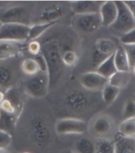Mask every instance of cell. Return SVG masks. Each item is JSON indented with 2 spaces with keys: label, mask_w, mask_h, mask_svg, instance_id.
<instances>
[{
  "label": "cell",
  "mask_w": 135,
  "mask_h": 153,
  "mask_svg": "<svg viewBox=\"0 0 135 153\" xmlns=\"http://www.w3.org/2000/svg\"><path fill=\"white\" fill-rule=\"evenodd\" d=\"M55 131L59 135L83 134L88 129L86 122L74 117L58 119L55 123Z\"/></svg>",
  "instance_id": "obj_6"
},
{
  "label": "cell",
  "mask_w": 135,
  "mask_h": 153,
  "mask_svg": "<svg viewBox=\"0 0 135 153\" xmlns=\"http://www.w3.org/2000/svg\"><path fill=\"white\" fill-rule=\"evenodd\" d=\"M123 120L130 118H135V101L129 99L126 102L123 112Z\"/></svg>",
  "instance_id": "obj_30"
},
{
  "label": "cell",
  "mask_w": 135,
  "mask_h": 153,
  "mask_svg": "<svg viewBox=\"0 0 135 153\" xmlns=\"http://www.w3.org/2000/svg\"><path fill=\"white\" fill-rule=\"evenodd\" d=\"M114 153H135V139L124 137L121 135L115 137Z\"/></svg>",
  "instance_id": "obj_16"
},
{
  "label": "cell",
  "mask_w": 135,
  "mask_h": 153,
  "mask_svg": "<svg viewBox=\"0 0 135 153\" xmlns=\"http://www.w3.org/2000/svg\"><path fill=\"white\" fill-rule=\"evenodd\" d=\"M22 46L23 43L0 41V59L14 57L22 50Z\"/></svg>",
  "instance_id": "obj_15"
},
{
  "label": "cell",
  "mask_w": 135,
  "mask_h": 153,
  "mask_svg": "<svg viewBox=\"0 0 135 153\" xmlns=\"http://www.w3.org/2000/svg\"><path fill=\"white\" fill-rule=\"evenodd\" d=\"M28 12L25 7H11L0 11V22L4 23H21L26 24L24 22L27 19Z\"/></svg>",
  "instance_id": "obj_12"
},
{
  "label": "cell",
  "mask_w": 135,
  "mask_h": 153,
  "mask_svg": "<svg viewBox=\"0 0 135 153\" xmlns=\"http://www.w3.org/2000/svg\"><path fill=\"white\" fill-rule=\"evenodd\" d=\"M23 73L28 76H33L40 72L39 65L34 58H26L22 61L21 65Z\"/></svg>",
  "instance_id": "obj_24"
},
{
  "label": "cell",
  "mask_w": 135,
  "mask_h": 153,
  "mask_svg": "<svg viewBox=\"0 0 135 153\" xmlns=\"http://www.w3.org/2000/svg\"><path fill=\"white\" fill-rule=\"evenodd\" d=\"M115 3L118 7V15L116 20L111 27L124 35L135 28V21L124 1H115Z\"/></svg>",
  "instance_id": "obj_4"
},
{
  "label": "cell",
  "mask_w": 135,
  "mask_h": 153,
  "mask_svg": "<svg viewBox=\"0 0 135 153\" xmlns=\"http://www.w3.org/2000/svg\"><path fill=\"white\" fill-rule=\"evenodd\" d=\"M80 83L85 89L89 91H102L108 84V79L101 76L97 71H92L83 73L80 76Z\"/></svg>",
  "instance_id": "obj_9"
},
{
  "label": "cell",
  "mask_w": 135,
  "mask_h": 153,
  "mask_svg": "<svg viewBox=\"0 0 135 153\" xmlns=\"http://www.w3.org/2000/svg\"><path fill=\"white\" fill-rule=\"evenodd\" d=\"M119 134L135 139V118L126 119L122 121L119 126Z\"/></svg>",
  "instance_id": "obj_22"
},
{
  "label": "cell",
  "mask_w": 135,
  "mask_h": 153,
  "mask_svg": "<svg viewBox=\"0 0 135 153\" xmlns=\"http://www.w3.org/2000/svg\"><path fill=\"white\" fill-rule=\"evenodd\" d=\"M12 143L11 134L0 129V150H6Z\"/></svg>",
  "instance_id": "obj_31"
},
{
  "label": "cell",
  "mask_w": 135,
  "mask_h": 153,
  "mask_svg": "<svg viewBox=\"0 0 135 153\" xmlns=\"http://www.w3.org/2000/svg\"><path fill=\"white\" fill-rule=\"evenodd\" d=\"M74 21L78 30L85 33H92L102 26L100 13L77 15Z\"/></svg>",
  "instance_id": "obj_10"
},
{
  "label": "cell",
  "mask_w": 135,
  "mask_h": 153,
  "mask_svg": "<svg viewBox=\"0 0 135 153\" xmlns=\"http://www.w3.org/2000/svg\"><path fill=\"white\" fill-rule=\"evenodd\" d=\"M63 15V10L59 5H51L41 12L40 20L44 23H55Z\"/></svg>",
  "instance_id": "obj_17"
},
{
  "label": "cell",
  "mask_w": 135,
  "mask_h": 153,
  "mask_svg": "<svg viewBox=\"0 0 135 153\" xmlns=\"http://www.w3.org/2000/svg\"><path fill=\"white\" fill-rule=\"evenodd\" d=\"M124 2L126 3L129 10H131V14L133 15L134 19L135 21V1H124Z\"/></svg>",
  "instance_id": "obj_37"
},
{
  "label": "cell",
  "mask_w": 135,
  "mask_h": 153,
  "mask_svg": "<svg viewBox=\"0 0 135 153\" xmlns=\"http://www.w3.org/2000/svg\"><path fill=\"white\" fill-rule=\"evenodd\" d=\"M50 87L49 78L47 72H39L32 76L25 82V90L30 96L35 98H42L48 94Z\"/></svg>",
  "instance_id": "obj_5"
},
{
  "label": "cell",
  "mask_w": 135,
  "mask_h": 153,
  "mask_svg": "<svg viewBox=\"0 0 135 153\" xmlns=\"http://www.w3.org/2000/svg\"><path fill=\"white\" fill-rule=\"evenodd\" d=\"M62 153H73V152H62Z\"/></svg>",
  "instance_id": "obj_42"
},
{
  "label": "cell",
  "mask_w": 135,
  "mask_h": 153,
  "mask_svg": "<svg viewBox=\"0 0 135 153\" xmlns=\"http://www.w3.org/2000/svg\"><path fill=\"white\" fill-rule=\"evenodd\" d=\"M4 99H5L4 94H3V93H2V92L0 91V104H1V102H2V101L4 100Z\"/></svg>",
  "instance_id": "obj_38"
},
{
  "label": "cell",
  "mask_w": 135,
  "mask_h": 153,
  "mask_svg": "<svg viewBox=\"0 0 135 153\" xmlns=\"http://www.w3.org/2000/svg\"><path fill=\"white\" fill-rule=\"evenodd\" d=\"M28 49L31 54L34 56H37L41 52V45L37 41H30V43L28 45Z\"/></svg>",
  "instance_id": "obj_35"
},
{
  "label": "cell",
  "mask_w": 135,
  "mask_h": 153,
  "mask_svg": "<svg viewBox=\"0 0 135 153\" xmlns=\"http://www.w3.org/2000/svg\"><path fill=\"white\" fill-rule=\"evenodd\" d=\"M114 64L118 71H131L129 59L123 46L119 47L114 53Z\"/></svg>",
  "instance_id": "obj_18"
},
{
  "label": "cell",
  "mask_w": 135,
  "mask_h": 153,
  "mask_svg": "<svg viewBox=\"0 0 135 153\" xmlns=\"http://www.w3.org/2000/svg\"><path fill=\"white\" fill-rule=\"evenodd\" d=\"M116 44L111 39L101 38L96 41L92 49L91 64L96 69L106 59L113 55L117 50Z\"/></svg>",
  "instance_id": "obj_3"
},
{
  "label": "cell",
  "mask_w": 135,
  "mask_h": 153,
  "mask_svg": "<svg viewBox=\"0 0 135 153\" xmlns=\"http://www.w3.org/2000/svg\"><path fill=\"white\" fill-rule=\"evenodd\" d=\"M23 153H30V152H23Z\"/></svg>",
  "instance_id": "obj_43"
},
{
  "label": "cell",
  "mask_w": 135,
  "mask_h": 153,
  "mask_svg": "<svg viewBox=\"0 0 135 153\" xmlns=\"http://www.w3.org/2000/svg\"><path fill=\"white\" fill-rule=\"evenodd\" d=\"M0 153H7L5 150H0Z\"/></svg>",
  "instance_id": "obj_39"
},
{
  "label": "cell",
  "mask_w": 135,
  "mask_h": 153,
  "mask_svg": "<svg viewBox=\"0 0 135 153\" xmlns=\"http://www.w3.org/2000/svg\"><path fill=\"white\" fill-rule=\"evenodd\" d=\"M96 71L108 79H109L114 73H116L118 71L114 64V54L109 56L108 59H106L102 64H100V66L96 69Z\"/></svg>",
  "instance_id": "obj_21"
},
{
  "label": "cell",
  "mask_w": 135,
  "mask_h": 153,
  "mask_svg": "<svg viewBox=\"0 0 135 153\" xmlns=\"http://www.w3.org/2000/svg\"><path fill=\"white\" fill-rule=\"evenodd\" d=\"M73 153H96V144L87 137L78 140L73 145Z\"/></svg>",
  "instance_id": "obj_19"
},
{
  "label": "cell",
  "mask_w": 135,
  "mask_h": 153,
  "mask_svg": "<svg viewBox=\"0 0 135 153\" xmlns=\"http://www.w3.org/2000/svg\"><path fill=\"white\" fill-rule=\"evenodd\" d=\"M15 116L16 115L9 114L0 110V129L10 133L16 121Z\"/></svg>",
  "instance_id": "obj_26"
},
{
  "label": "cell",
  "mask_w": 135,
  "mask_h": 153,
  "mask_svg": "<svg viewBox=\"0 0 135 153\" xmlns=\"http://www.w3.org/2000/svg\"><path fill=\"white\" fill-rule=\"evenodd\" d=\"M132 70H133V71H134V74H135V67H134V68L133 69H132Z\"/></svg>",
  "instance_id": "obj_40"
},
{
  "label": "cell",
  "mask_w": 135,
  "mask_h": 153,
  "mask_svg": "<svg viewBox=\"0 0 135 153\" xmlns=\"http://www.w3.org/2000/svg\"><path fill=\"white\" fill-rule=\"evenodd\" d=\"M131 79V71H117L108 79V84L121 89L126 87Z\"/></svg>",
  "instance_id": "obj_20"
},
{
  "label": "cell",
  "mask_w": 135,
  "mask_h": 153,
  "mask_svg": "<svg viewBox=\"0 0 135 153\" xmlns=\"http://www.w3.org/2000/svg\"><path fill=\"white\" fill-rule=\"evenodd\" d=\"M114 124L110 117L101 115L94 119L91 126V133L98 139H109L112 134Z\"/></svg>",
  "instance_id": "obj_8"
},
{
  "label": "cell",
  "mask_w": 135,
  "mask_h": 153,
  "mask_svg": "<svg viewBox=\"0 0 135 153\" xmlns=\"http://www.w3.org/2000/svg\"><path fill=\"white\" fill-rule=\"evenodd\" d=\"M62 59L65 66L73 67L78 64V56L74 51L68 49L62 53Z\"/></svg>",
  "instance_id": "obj_29"
},
{
  "label": "cell",
  "mask_w": 135,
  "mask_h": 153,
  "mask_svg": "<svg viewBox=\"0 0 135 153\" xmlns=\"http://www.w3.org/2000/svg\"><path fill=\"white\" fill-rule=\"evenodd\" d=\"M126 50L129 59V64L131 66V69L134 68L135 67V45H123Z\"/></svg>",
  "instance_id": "obj_33"
},
{
  "label": "cell",
  "mask_w": 135,
  "mask_h": 153,
  "mask_svg": "<svg viewBox=\"0 0 135 153\" xmlns=\"http://www.w3.org/2000/svg\"><path fill=\"white\" fill-rule=\"evenodd\" d=\"M120 92V89L108 84L102 91V98L107 105H112L116 100Z\"/></svg>",
  "instance_id": "obj_25"
},
{
  "label": "cell",
  "mask_w": 135,
  "mask_h": 153,
  "mask_svg": "<svg viewBox=\"0 0 135 153\" xmlns=\"http://www.w3.org/2000/svg\"><path fill=\"white\" fill-rule=\"evenodd\" d=\"M96 148V153H114V140L110 139H98Z\"/></svg>",
  "instance_id": "obj_27"
},
{
  "label": "cell",
  "mask_w": 135,
  "mask_h": 153,
  "mask_svg": "<svg viewBox=\"0 0 135 153\" xmlns=\"http://www.w3.org/2000/svg\"><path fill=\"white\" fill-rule=\"evenodd\" d=\"M55 23H44L40 22L38 24L30 25L29 33V39L28 41H36L38 37L43 35L47 30L52 26Z\"/></svg>",
  "instance_id": "obj_23"
},
{
  "label": "cell",
  "mask_w": 135,
  "mask_h": 153,
  "mask_svg": "<svg viewBox=\"0 0 135 153\" xmlns=\"http://www.w3.org/2000/svg\"><path fill=\"white\" fill-rule=\"evenodd\" d=\"M30 25L21 23H4L0 28V41L23 43L28 41Z\"/></svg>",
  "instance_id": "obj_2"
},
{
  "label": "cell",
  "mask_w": 135,
  "mask_h": 153,
  "mask_svg": "<svg viewBox=\"0 0 135 153\" xmlns=\"http://www.w3.org/2000/svg\"><path fill=\"white\" fill-rule=\"evenodd\" d=\"M31 133L35 143L39 147H44L50 140V129L45 120L41 117L37 116L32 119Z\"/></svg>",
  "instance_id": "obj_7"
},
{
  "label": "cell",
  "mask_w": 135,
  "mask_h": 153,
  "mask_svg": "<svg viewBox=\"0 0 135 153\" xmlns=\"http://www.w3.org/2000/svg\"><path fill=\"white\" fill-rule=\"evenodd\" d=\"M65 103L70 110L76 113L84 112L90 105V101L87 95L78 90H73L68 93Z\"/></svg>",
  "instance_id": "obj_11"
},
{
  "label": "cell",
  "mask_w": 135,
  "mask_h": 153,
  "mask_svg": "<svg viewBox=\"0 0 135 153\" xmlns=\"http://www.w3.org/2000/svg\"><path fill=\"white\" fill-rule=\"evenodd\" d=\"M120 41L123 45H135V28L128 33L123 35L120 38Z\"/></svg>",
  "instance_id": "obj_34"
},
{
  "label": "cell",
  "mask_w": 135,
  "mask_h": 153,
  "mask_svg": "<svg viewBox=\"0 0 135 153\" xmlns=\"http://www.w3.org/2000/svg\"><path fill=\"white\" fill-rule=\"evenodd\" d=\"M45 59L48 68V76L49 78L50 87L55 85L59 79L62 72V55L59 44L55 40H50L44 42L41 45L40 52Z\"/></svg>",
  "instance_id": "obj_1"
},
{
  "label": "cell",
  "mask_w": 135,
  "mask_h": 153,
  "mask_svg": "<svg viewBox=\"0 0 135 153\" xmlns=\"http://www.w3.org/2000/svg\"><path fill=\"white\" fill-rule=\"evenodd\" d=\"M100 15L102 22V26H112L116 20L118 15V7L115 1L103 2L100 10Z\"/></svg>",
  "instance_id": "obj_13"
},
{
  "label": "cell",
  "mask_w": 135,
  "mask_h": 153,
  "mask_svg": "<svg viewBox=\"0 0 135 153\" xmlns=\"http://www.w3.org/2000/svg\"><path fill=\"white\" fill-rule=\"evenodd\" d=\"M13 75L7 67L1 66L0 65V87L1 88H7L12 81Z\"/></svg>",
  "instance_id": "obj_28"
},
{
  "label": "cell",
  "mask_w": 135,
  "mask_h": 153,
  "mask_svg": "<svg viewBox=\"0 0 135 153\" xmlns=\"http://www.w3.org/2000/svg\"><path fill=\"white\" fill-rule=\"evenodd\" d=\"M103 2L101 1H73L70 2L71 10L77 15L100 13Z\"/></svg>",
  "instance_id": "obj_14"
},
{
  "label": "cell",
  "mask_w": 135,
  "mask_h": 153,
  "mask_svg": "<svg viewBox=\"0 0 135 153\" xmlns=\"http://www.w3.org/2000/svg\"><path fill=\"white\" fill-rule=\"evenodd\" d=\"M0 110L9 114L16 115L17 108L14 105V103H12L9 99L5 98L0 104Z\"/></svg>",
  "instance_id": "obj_32"
},
{
  "label": "cell",
  "mask_w": 135,
  "mask_h": 153,
  "mask_svg": "<svg viewBox=\"0 0 135 153\" xmlns=\"http://www.w3.org/2000/svg\"><path fill=\"white\" fill-rule=\"evenodd\" d=\"M2 23L1 22H0V28H1V26H2Z\"/></svg>",
  "instance_id": "obj_41"
},
{
  "label": "cell",
  "mask_w": 135,
  "mask_h": 153,
  "mask_svg": "<svg viewBox=\"0 0 135 153\" xmlns=\"http://www.w3.org/2000/svg\"><path fill=\"white\" fill-rule=\"evenodd\" d=\"M34 59L37 60V64L39 65L40 70L41 72H47L48 73V68H47V64H46L45 59L41 53H40L38 55L35 56Z\"/></svg>",
  "instance_id": "obj_36"
}]
</instances>
